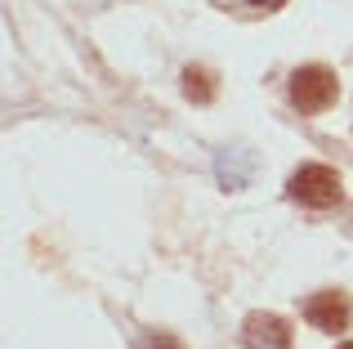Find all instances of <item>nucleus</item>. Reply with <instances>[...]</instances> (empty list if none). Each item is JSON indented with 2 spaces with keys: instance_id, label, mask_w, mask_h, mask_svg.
Segmentation results:
<instances>
[{
  "instance_id": "obj_1",
  "label": "nucleus",
  "mask_w": 353,
  "mask_h": 349,
  "mask_svg": "<svg viewBox=\"0 0 353 349\" xmlns=\"http://www.w3.org/2000/svg\"><path fill=\"white\" fill-rule=\"evenodd\" d=\"M286 197L300 201V206L327 210V206H336V201L345 197V179H340L331 166H322V161H304V166L286 179Z\"/></svg>"
},
{
  "instance_id": "obj_2",
  "label": "nucleus",
  "mask_w": 353,
  "mask_h": 349,
  "mask_svg": "<svg viewBox=\"0 0 353 349\" xmlns=\"http://www.w3.org/2000/svg\"><path fill=\"white\" fill-rule=\"evenodd\" d=\"M286 94H291V103L300 108L304 117H318V112H327V108L340 99V81H336V72H331V68H318V63H313V68L291 72Z\"/></svg>"
},
{
  "instance_id": "obj_3",
  "label": "nucleus",
  "mask_w": 353,
  "mask_h": 349,
  "mask_svg": "<svg viewBox=\"0 0 353 349\" xmlns=\"http://www.w3.org/2000/svg\"><path fill=\"white\" fill-rule=\"evenodd\" d=\"M304 318H309L318 332H345V327H349V300H345V291H318V296H309Z\"/></svg>"
},
{
  "instance_id": "obj_4",
  "label": "nucleus",
  "mask_w": 353,
  "mask_h": 349,
  "mask_svg": "<svg viewBox=\"0 0 353 349\" xmlns=\"http://www.w3.org/2000/svg\"><path fill=\"white\" fill-rule=\"evenodd\" d=\"M241 341L246 349H291V327L277 314H250L241 323Z\"/></svg>"
},
{
  "instance_id": "obj_5",
  "label": "nucleus",
  "mask_w": 353,
  "mask_h": 349,
  "mask_svg": "<svg viewBox=\"0 0 353 349\" xmlns=\"http://www.w3.org/2000/svg\"><path fill=\"white\" fill-rule=\"evenodd\" d=\"M250 170H255V157H250L246 148H224V152H219V157H215V179L224 183L228 192L246 188Z\"/></svg>"
},
{
  "instance_id": "obj_6",
  "label": "nucleus",
  "mask_w": 353,
  "mask_h": 349,
  "mask_svg": "<svg viewBox=\"0 0 353 349\" xmlns=\"http://www.w3.org/2000/svg\"><path fill=\"white\" fill-rule=\"evenodd\" d=\"M183 94L197 99V103H210V99H215V81H210V72L206 68H188V72H183Z\"/></svg>"
},
{
  "instance_id": "obj_7",
  "label": "nucleus",
  "mask_w": 353,
  "mask_h": 349,
  "mask_svg": "<svg viewBox=\"0 0 353 349\" xmlns=\"http://www.w3.org/2000/svg\"><path fill=\"white\" fill-rule=\"evenodd\" d=\"M246 5H255V9H264V14H273V9H282L286 0H246Z\"/></svg>"
},
{
  "instance_id": "obj_8",
  "label": "nucleus",
  "mask_w": 353,
  "mask_h": 349,
  "mask_svg": "<svg viewBox=\"0 0 353 349\" xmlns=\"http://www.w3.org/2000/svg\"><path fill=\"white\" fill-rule=\"evenodd\" d=\"M340 349H353V341H349V345H340Z\"/></svg>"
}]
</instances>
